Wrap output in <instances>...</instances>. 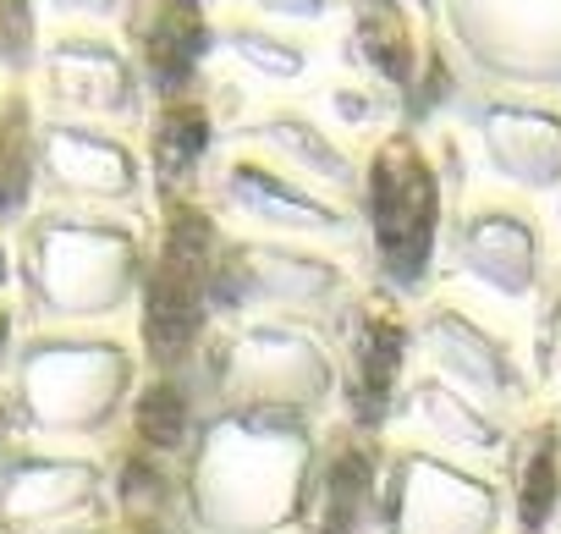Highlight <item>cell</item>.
Segmentation results:
<instances>
[{
	"instance_id": "1",
	"label": "cell",
	"mask_w": 561,
	"mask_h": 534,
	"mask_svg": "<svg viewBox=\"0 0 561 534\" xmlns=\"http://www.w3.org/2000/svg\"><path fill=\"white\" fill-rule=\"evenodd\" d=\"M430 237V182L408 155H386L380 160V242L391 259L419 264Z\"/></svg>"
},
{
	"instance_id": "2",
	"label": "cell",
	"mask_w": 561,
	"mask_h": 534,
	"mask_svg": "<svg viewBox=\"0 0 561 534\" xmlns=\"http://www.w3.org/2000/svg\"><path fill=\"white\" fill-rule=\"evenodd\" d=\"M193 253H198V237H182V248H171L165 276H160L154 304H149V342H154V353H160V359H176V353L193 342V326H198Z\"/></svg>"
},
{
	"instance_id": "3",
	"label": "cell",
	"mask_w": 561,
	"mask_h": 534,
	"mask_svg": "<svg viewBox=\"0 0 561 534\" xmlns=\"http://www.w3.org/2000/svg\"><path fill=\"white\" fill-rule=\"evenodd\" d=\"M138 430H144V441H154V446H176L182 430H187L182 391H176V386H154V391H144V402H138Z\"/></svg>"
},
{
	"instance_id": "4",
	"label": "cell",
	"mask_w": 561,
	"mask_h": 534,
	"mask_svg": "<svg viewBox=\"0 0 561 534\" xmlns=\"http://www.w3.org/2000/svg\"><path fill=\"white\" fill-rule=\"evenodd\" d=\"M550 490H556V468H550V457H534V474H528V485H523V523H528V529L545 523Z\"/></svg>"
},
{
	"instance_id": "5",
	"label": "cell",
	"mask_w": 561,
	"mask_h": 534,
	"mask_svg": "<svg viewBox=\"0 0 561 534\" xmlns=\"http://www.w3.org/2000/svg\"><path fill=\"white\" fill-rule=\"evenodd\" d=\"M0 342H7V320H0Z\"/></svg>"
}]
</instances>
